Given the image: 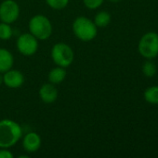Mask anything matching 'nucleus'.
Segmentation results:
<instances>
[{"label": "nucleus", "instance_id": "aec40b11", "mask_svg": "<svg viewBox=\"0 0 158 158\" xmlns=\"http://www.w3.org/2000/svg\"><path fill=\"white\" fill-rule=\"evenodd\" d=\"M2 82H3V76L1 75V72H0V85L2 84Z\"/></svg>", "mask_w": 158, "mask_h": 158}, {"label": "nucleus", "instance_id": "dca6fc26", "mask_svg": "<svg viewBox=\"0 0 158 158\" xmlns=\"http://www.w3.org/2000/svg\"><path fill=\"white\" fill-rule=\"evenodd\" d=\"M12 29L8 23L2 22L0 23V39L1 40H8L12 36Z\"/></svg>", "mask_w": 158, "mask_h": 158}, {"label": "nucleus", "instance_id": "20e7f679", "mask_svg": "<svg viewBox=\"0 0 158 158\" xmlns=\"http://www.w3.org/2000/svg\"><path fill=\"white\" fill-rule=\"evenodd\" d=\"M139 52L147 59L156 57L158 56V33L155 31L145 33L139 42Z\"/></svg>", "mask_w": 158, "mask_h": 158}, {"label": "nucleus", "instance_id": "6e6552de", "mask_svg": "<svg viewBox=\"0 0 158 158\" xmlns=\"http://www.w3.org/2000/svg\"><path fill=\"white\" fill-rule=\"evenodd\" d=\"M24 77L21 72L15 70V69H9L5 72V75L3 76V82L6 84V86L9 88H19L23 84Z\"/></svg>", "mask_w": 158, "mask_h": 158}, {"label": "nucleus", "instance_id": "6ab92c4d", "mask_svg": "<svg viewBox=\"0 0 158 158\" xmlns=\"http://www.w3.org/2000/svg\"><path fill=\"white\" fill-rule=\"evenodd\" d=\"M13 155L7 150V148H2V150H0V158H12Z\"/></svg>", "mask_w": 158, "mask_h": 158}, {"label": "nucleus", "instance_id": "423d86ee", "mask_svg": "<svg viewBox=\"0 0 158 158\" xmlns=\"http://www.w3.org/2000/svg\"><path fill=\"white\" fill-rule=\"evenodd\" d=\"M17 47L20 54L29 56L34 55L37 51L38 42L32 33H24L18 38Z\"/></svg>", "mask_w": 158, "mask_h": 158}, {"label": "nucleus", "instance_id": "1a4fd4ad", "mask_svg": "<svg viewBox=\"0 0 158 158\" xmlns=\"http://www.w3.org/2000/svg\"><path fill=\"white\" fill-rule=\"evenodd\" d=\"M22 146L28 153L36 152L41 146V139L40 136L35 132H29L23 138Z\"/></svg>", "mask_w": 158, "mask_h": 158}, {"label": "nucleus", "instance_id": "0eeeda50", "mask_svg": "<svg viewBox=\"0 0 158 158\" xmlns=\"http://www.w3.org/2000/svg\"><path fill=\"white\" fill-rule=\"evenodd\" d=\"M20 15V7L14 0H5L0 5V19L5 23H12Z\"/></svg>", "mask_w": 158, "mask_h": 158}, {"label": "nucleus", "instance_id": "412c9836", "mask_svg": "<svg viewBox=\"0 0 158 158\" xmlns=\"http://www.w3.org/2000/svg\"><path fill=\"white\" fill-rule=\"evenodd\" d=\"M110 2H112V3H118L119 1H121V0H109Z\"/></svg>", "mask_w": 158, "mask_h": 158}, {"label": "nucleus", "instance_id": "f8f14e48", "mask_svg": "<svg viewBox=\"0 0 158 158\" xmlns=\"http://www.w3.org/2000/svg\"><path fill=\"white\" fill-rule=\"evenodd\" d=\"M66 74L67 73H66V70L64 69V68L58 67V68H55L50 70V72L48 74V80H49L50 83L58 84V83H61L65 79Z\"/></svg>", "mask_w": 158, "mask_h": 158}, {"label": "nucleus", "instance_id": "a211bd4d", "mask_svg": "<svg viewBox=\"0 0 158 158\" xmlns=\"http://www.w3.org/2000/svg\"><path fill=\"white\" fill-rule=\"evenodd\" d=\"M104 0H84L85 6L89 9H96L100 7Z\"/></svg>", "mask_w": 158, "mask_h": 158}, {"label": "nucleus", "instance_id": "f3484780", "mask_svg": "<svg viewBox=\"0 0 158 158\" xmlns=\"http://www.w3.org/2000/svg\"><path fill=\"white\" fill-rule=\"evenodd\" d=\"M46 1L47 5L54 9H62L69 3V0H46Z\"/></svg>", "mask_w": 158, "mask_h": 158}, {"label": "nucleus", "instance_id": "7ed1b4c3", "mask_svg": "<svg viewBox=\"0 0 158 158\" xmlns=\"http://www.w3.org/2000/svg\"><path fill=\"white\" fill-rule=\"evenodd\" d=\"M30 32L38 40H47L52 33V25L49 19L43 15L33 17L29 22Z\"/></svg>", "mask_w": 158, "mask_h": 158}, {"label": "nucleus", "instance_id": "ddd939ff", "mask_svg": "<svg viewBox=\"0 0 158 158\" xmlns=\"http://www.w3.org/2000/svg\"><path fill=\"white\" fill-rule=\"evenodd\" d=\"M143 96L146 102L153 105H158V86H152L146 89Z\"/></svg>", "mask_w": 158, "mask_h": 158}, {"label": "nucleus", "instance_id": "4468645a", "mask_svg": "<svg viewBox=\"0 0 158 158\" xmlns=\"http://www.w3.org/2000/svg\"><path fill=\"white\" fill-rule=\"evenodd\" d=\"M111 21V15L106 11H101L95 16L94 23L97 27H106Z\"/></svg>", "mask_w": 158, "mask_h": 158}, {"label": "nucleus", "instance_id": "2eb2a0df", "mask_svg": "<svg viewBox=\"0 0 158 158\" xmlns=\"http://www.w3.org/2000/svg\"><path fill=\"white\" fill-rule=\"evenodd\" d=\"M157 71V68L156 65L151 61V59L145 61L142 65V73L144 76L148 77V78H152L156 74Z\"/></svg>", "mask_w": 158, "mask_h": 158}, {"label": "nucleus", "instance_id": "f257e3e1", "mask_svg": "<svg viewBox=\"0 0 158 158\" xmlns=\"http://www.w3.org/2000/svg\"><path fill=\"white\" fill-rule=\"evenodd\" d=\"M22 136L20 126L11 119L0 121V148H9L15 145Z\"/></svg>", "mask_w": 158, "mask_h": 158}, {"label": "nucleus", "instance_id": "39448f33", "mask_svg": "<svg viewBox=\"0 0 158 158\" xmlns=\"http://www.w3.org/2000/svg\"><path fill=\"white\" fill-rule=\"evenodd\" d=\"M51 57L59 67L67 68L74 60V51L68 44L59 43L53 46L51 50Z\"/></svg>", "mask_w": 158, "mask_h": 158}, {"label": "nucleus", "instance_id": "9b49d317", "mask_svg": "<svg viewBox=\"0 0 158 158\" xmlns=\"http://www.w3.org/2000/svg\"><path fill=\"white\" fill-rule=\"evenodd\" d=\"M13 62L14 58L12 54L7 49L0 48V72L5 73L9 70L13 66Z\"/></svg>", "mask_w": 158, "mask_h": 158}, {"label": "nucleus", "instance_id": "9d476101", "mask_svg": "<svg viewBox=\"0 0 158 158\" xmlns=\"http://www.w3.org/2000/svg\"><path fill=\"white\" fill-rule=\"evenodd\" d=\"M39 95L44 103L51 104L57 100L58 91L52 83H46L40 88Z\"/></svg>", "mask_w": 158, "mask_h": 158}, {"label": "nucleus", "instance_id": "f03ea898", "mask_svg": "<svg viewBox=\"0 0 158 158\" xmlns=\"http://www.w3.org/2000/svg\"><path fill=\"white\" fill-rule=\"evenodd\" d=\"M97 26L86 17H78L73 23L75 36L83 42H89L97 36Z\"/></svg>", "mask_w": 158, "mask_h": 158}]
</instances>
